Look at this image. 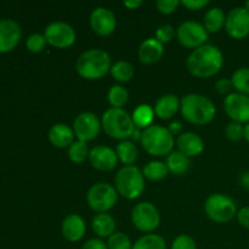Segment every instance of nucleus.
Returning a JSON list of instances; mask_svg holds the SVG:
<instances>
[{
    "label": "nucleus",
    "mask_w": 249,
    "mask_h": 249,
    "mask_svg": "<svg viewBox=\"0 0 249 249\" xmlns=\"http://www.w3.org/2000/svg\"><path fill=\"white\" fill-rule=\"evenodd\" d=\"M177 146L178 151L190 158L201 155L204 150V142L201 136L197 135L196 133H191V131L182 133L181 135L178 136Z\"/></svg>",
    "instance_id": "obj_19"
},
{
    "label": "nucleus",
    "mask_w": 249,
    "mask_h": 249,
    "mask_svg": "<svg viewBox=\"0 0 249 249\" xmlns=\"http://www.w3.org/2000/svg\"><path fill=\"white\" fill-rule=\"evenodd\" d=\"M243 133H245V125L243 124L237 123V122H231L226 125L225 134L226 138L230 141H233V142L241 141L243 139Z\"/></svg>",
    "instance_id": "obj_36"
},
{
    "label": "nucleus",
    "mask_w": 249,
    "mask_h": 249,
    "mask_svg": "<svg viewBox=\"0 0 249 249\" xmlns=\"http://www.w3.org/2000/svg\"><path fill=\"white\" fill-rule=\"evenodd\" d=\"M237 221L243 229L249 230V207H243L237 212Z\"/></svg>",
    "instance_id": "obj_42"
},
{
    "label": "nucleus",
    "mask_w": 249,
    "mask_h": 249,
    "mask_svg": "<svg viewBox=\"0 0 249 249\" xmlns=\"http://www.w3.org/2000/svg\"><path fill=\"white\" fill-rule=\"evenodd\" d=\"M109 72H111L112 78L114 80L119 83H126L131 80L135 71H134L133 65L128 62V61H117L116 63L112 65Z\"/></svg>",
    "instance_id": "obj_29"
},
{
    "label": "nucleus",
    "mask_w": 249,
    "mask_h": 249,
    "mask_svg": "<svg viewBox=\"0 0 249 249\" xmlns=\"http://www.w3.org/2000/svg\"><path fill=\"white\" fill-rule=\"evenodd\" d=\"M91 29L101 36H111L117 27V19L113 12L107 7H96L90 15Z\"/></svg>",
    "instance_id": "obj_15"
},
{
    "label": "nucleus",
    "mask_w": 249,
    "mask_h": 249,
    "mask_svg": "<svg viewBox=\"0 0 249 249\" xmlns=\"http://www.w3.org/2000/svg\"><path fill=\"white\" fill-rule=\"evenodd\" d=\"M101 126L109 138L121 141L130 139L135 129V124L130 114L123 108H113V107L108 108L104 113Z\"/></svg>",
    "instance_id": "obj_5"
},
{
    "label": "nucleus",
    "mask_w": 249,
    "mask_h": 249,
    "mask_svg": "<svg viewBox=\"0 0 249 249\" xmlns=\"http://www.w3.org/2000/svg\"><path fill=\"white\" fill-rule=\"evenodd\" d=\"M165 164L169 173H173L174 175H182L189 170L191 160L190 157L185 156L180 151H173L165 158Z\"/></svg>",
    "instance_id": "obj_25"
},
{
    "label": "nucleus",
    "mask_w": 249,
    "mask_h": 249,
    "mask_svg": "<svg viewBox=\"0 0 249 249\" xmlns=\"http://www.w3.org/2000/svg\"><path fill=\"white\" fill-rule=\"evenodd\" d=\"M101 128V122L92 112H82L73 122L74 136H77L79 141H84L87 143L97 138Z\"/></svg>",
    "instance_id": "obj_12"
},
{
    "label": "nucleus",
    "mask_w": 249,
    "mask_h": 249,
    "mask_svg": "<svg viewBox=\"0 0 249 249\" xmlns=\"http://www.w3.org/2000/svg\"><path fill=\"white\" fill-rule=\"evenodd\" d=\"M224 111L232 122L241 124L249 123V96L231 92L224 99Z\"/></svg>",
    "instance_id": "obj_14"
},
{
    "label": "nucleus",
    "mask_w": 249,
    "mask_h": 249,
    "mask_svg": "<svg viewBox=\"0 0 249 249\" xmlns=\"http://www.w3.org/2000/svg\"><path fill=\"white\" fill-rule=\"evenodd\" d=\"M82 249H108L106 242H104L100 238H90L83 245Z\"/></svg>",
    "instance_id": "obj_43"
},
{
    "label": "nucleus",
    "mask_w": 249,
    "mask_h": 249,
    "mask_svg": "<svg viewBox=\"0 0 249 249\" xmlns=\"http://www.w3.org/2000/svg\"><path fill=\"white\" fill-rule=\"evenodd\" d=\"M89 162L96 170L100 172H111L118 164V157L116 151L108 146L99 145L90 150Z\"/></svg>",
    "instance_id": "obj_16"
},
{
    "label": "nucleus",
    "mask_w": 249,
    "mask_h": 249,
    "mask_svg": "<svg viewBox=\"0 0 249 249\" xmlns=\"http://www.w3.org/2000/svg\"><path fill=\"white\" fill-rule=\"evenodd\" d=\"M153 109L158 118L164 119V121L173 118L180 109L179 97L173 94L163 95L156 101Z\"/></svg>",
    "instance_id": "obj_22"
},
{
    "label": "nucleus",
    "mask_w": 249,
    "mask_h": 249,
    "mask_svg": "<svg viewBox=\"0 0 249 249\" xmlns=\"http://www.w3.org/2000/svg\"><path fill=\"white\" fill-rule=\"evenodd\" d=\"M233 89V85L231 79L229 78H221L218 82L215 83V90L220 95H226L228 96L229 94H231V90Z\"/></svg>",
    "instance_id": "obj_40"
},
{
    "label": "nucleus",
    "mask_w": 249,
    "mask_h": 249,
    "mask_svg": "<svg viewBox=\"0 0 249 249\" xmlns=\"http://www.w3.org/2000/svg\"><path fill=\"white\" fill-rule=\"evenodd\" d=\"M180 112L195 125L209 124L216 114V107L209 97L201 94H187L180 100Z\"/></svg>",
    "instance_id": "obj_2"
},
{
    "label": "nucleus",
    "mask_w": 249,
    "mask_h": 249,
    "mask_svg": "<svg viewBox=\"0 0 249 249\" xmlns=\"http://www.w3.org/2000/svg\"><path fill=\"white\" fill-rule=\"evenodd\" d=\"M243 139L249 143V123L245 125V133H243Z\"/></svg>",
    "instance_id": "obj_48"
},
{
    "label": "nucleus",
    "mask_w": 249,
    "mask_h": 249,
    "mask_svg": "<svg viewBox=\"0 0 249 249\" xmlns=\"http://www.w3.org/2000/svg\"><path fill=\"white\" fill-rule=\"evenodd\" d=\"M131 221L139 231L147 235L160 226V211L151 202H140L131 211Z\"/></svg>",
    "instance_id": "obj_9"
},
{
    "label": "nucleus",
    "mask_w": 249,
    "mask_h": 249,
    "mask_svg": "<svg viewBox=\"0 0 249 249\" xmlns=\"http://www.w3.org/2000/svg\"><path fill=\"white\" fill-rule=\"evenodd\" d=\"M163 53H164L163 44L156 38H148L143 40L138 51L139 60L145 65L157 63L162 58Z\"/></svg>",
    "instance_id": "obj_20"
},
{
    "label": "nucleus",
    "mask_w": 249,
    "mask_h": 249,
    "mask_svg": "<svg viewBox=\"0 0 249 249\" xmlns=\"http://www.w3.org/2000/svg\"><path fill=\"white\" fill-rule=\"evenodd\" d=\"M143 178L150 181H160V180L165 179L169 174L167 164L160 160H152L148 162L147 164L143 167L142 169Z\"/></svg>",
    "instance_id": "obj_28"
},
{
    "label": "nucleus",
    "mask_w": 249,
    "mask_h": 249,
    "mask_svg": "<svg viewBox=\"0 0 249 249\" xmlns=\"http://www.w3.org/2000/svg\"><path fill=\"white\" fill-rule=\"evenodd\" d=\"M49 45L56 49H68L75 43L77 34L73 27L66 22H51L44 32Z\"/></svg>",
    "instance_id": "obj_11"
},
{
    "label": "nucleus",
    "mask_w": 249,
    "mask_h": 249,
    "mask_svg": "<svg viewBox=\"0 0 249 249\" xmlns=\"http://www.w3.org/2000/svg\"><path fill=\"white\" fill-rule=\"evenodd\" d=\"M175 34H177V32H175L174 27L172 24H163L156 32V39L162 44H165L169 43L174 38Z\"/></svg>",
    "instance_id": "obj_38"
},
{
    "label": "nucleus",
    "mask_w": 249,
    "mask_h": 249,
    "mask_svg": "<svg viewBox=\"0 0 249 249\" xmlns=\"http://www.w3.org/2000/svg\"><path fill=\"white\" fill-rule=\"evenodd\" d=\"M168 130L170 131V133L173 134V136L174 135H181L182 134V124L180 123L179 121H174L170 123L169 128H168Z\"/></svg>",
    "instance_id": "obj_44"
},
{
    "label": "nucleus",
    "mask_w": 249,
    "mask_h": 249,
    "mask_svg": "<svg viewBox=\"0 0 249 249\" xmlns=\"http://www.w3.org/2000/svg\"><path fill=\"white\" fill-rule=\"evenodd\" d=\"M124 6L129 10H138L139 7L142 5V1L141 0H126V1L123 2Z\"/></svg>",
    "instance_id": "obj_45"
},
{
    "label": "nucleus",
    "mask_w": 249,
    "mask_h": 249,
    "mask_svg": "<svg viewBox=\"0 0 249 249\" xmlns=\"http://www.w3.org/2000/svg\"><path fill=\"white\" fill-rule=\"evenodd\" d=\"M61 231H62V236L68 242L75 243L79 242L84 237L87 225L82 216H79L78 214H71L63 219Z\"/></svg>",
    "instance_id": "obj_18"
},
{
    "label": "nucleus",
    "mask_w": 249,
    "mask_h": 249,
    "mask_svg": "<svg viewBox=\"0 0 249 249\" xmlns=\"http://www.w3.org/2000/svg\"><path fill=\"white\" fill-rule=\"evenodd\" d=\"M118 201V192L116 187L107 182H97L89 189L87 202L90 208L96 213H107L116 206Z\"/></svg>",
    "instance_id": "obj_8"
},
{
    "label": "nucleus",
    "mask_w": 249,
    "mask_h": 249,
    "mask_svg": "<svg viewBox=\"0 0 249 249\" xmlns=\"http://www.w3.org/2000/svg\"><path fill=\"white\" fill-rule=\"evenodd\" d=\"M111 57L101 49H89L75 61L77 73L88 80L101 79L111 71Z\"/></svg>",
    "instance_id": "obj_3"
},
{
    "label": "nucleus",
    "mask_w": 249,
    "mask_h": 249,
    "mask_svg": "<svg viewBox=\"0 0 249 249\" xmlns=\"http://www.w3.org/2000/svg\"><path fill=\"white\" fill-rule=\"evenodd\" d=\"M181 4V1L179 0H158L156 2V6L157 10L163 15H170L174 11H177L178 6Z\"/></svg>",
    "instance_id": "obj_39"
},
{
    "label": "nucleus",
    "mask_w": 249,
    "mask_h": 249,
    "mask_svg": "<svg viewBox=\"0 0 249 249\" xmlns=\"http://www.w3.org/2000/svg\"><path fill=\"white\" fill-rule=\"evenodd\" d=\"M204 212L207 216L219 224H225L237 215V204L224 194H213L206 199Z\"/></svg>",
    "instance_id": "obj_7"
},
{
    "label": "nucleus",
    "mask_w": 249,
    "mask_h": 249,
    "mask_svg": "<svg viewBox=\"0 0 249 249\" xmlns=\"http://www.w3.org/2000/svg\"><path fill=\"white\" fill-rule=\"evenodd\" d=\"M133 249H167L165 240L157 233L143 235L133 245Z\"/></svg>",
    "instance_id": "obj_30"
},
{
    "label": "nucleus",
    "mask_w": 249,
    "mask_h": 249,
    "mask_svg": "<svg viewBox=\"0 0 249 249\" xmlns=\"http://www.w3.org/2000/svg\"><path fill=\"white\" fill-rule=\"evenodd\" d=\"M231 82L236 92L249 96V67L236 70L231 77Z\"/></svg>",
    "instance_id": "obj_32"
},
{
    "label": "nucleus",
    "mask_w": 249,
    "mask_h": 249,
    "mask_svg": "<svg viewBox=\"0 0 249 249\" xmlns=\"http://www.w3.org/2000/svg\"><path fill=\"white\" fill-rule=\"evenodd\" d=\"M226 16L223 10L218 6H213L206 12L203 18V26L208 33H218L225 27Z\"/></svg>",
    "instance_id": "obj_24"
},
{
    "label": "nucleus",
    "mask_w": 249,
    "mask_h": 249,
    "mask_svg": "<svg viewBox=\"0 0 249 249\" xmlns=\"http://www.w3.org/2000/svg\"><path fill=\"white\" fill-rule=\"evenodd\" d=\"M92 231L101 238H108L116 232V220L107 213L96 214L91 223Z\"/></svg>",
    "instance_id": "obj_23"
},
{
    "label": "nucleus",
    "mask_w": 249,
    "mask_h": 249,
    "mask_svg": "<svg viewBox=\"0 0 249 249\" xmlns=\"http://www.w3.org/2000/svg\"><path fill=\"white\" fill-rule=\"evenodd\" d=\"M172 249H198L197 243L191 236L180 235L173 241Z\"/></svg>",
    "instance_id": "obj_37"
},
{
    "label": "nucleus",
    "mask_w": 249,
    "mask_h": 249,
    "mask_svg": "<svg viewBox=\"0 0 249 249\" xmlns=\"http://www.w3.org/2000/svg\"><path fill=\"white\" fill-rule=\"evenodd\" d=\"M240 184L242 187L249 190V172H245L242 175H241Z\"/></svg>",
    "instance_id": "obj_46"
},
{
    "label": "nucleus",
    "mask_w": 249,
    "mask_h": 249,
    "mask_svg": "<svg viewBox=\"0 0 249 249\" xmlns=\"http://www.w3.org/2000/svg\"><path fill=\"white\" fill-rule=\"evenodd\" d=\"M89 153L90 150L88 147V143L84 141L77 140L68 147V157L73 163H77V164L89 160Z\"/></svg>",
    "instance_id": "obj_33"
},
{
    "label": "nucleus",
    "mask_w": 249,
    "mask_h": 249,
    "mask_svg": "<svg viewBox=\"0 0 249 249\" xmlns=\"http://www.w3.org/2000/svg\"><path fill=\"white\" fill-rule=\"evenodd\" d=\"M224 56L220 49L212 44H204L192 50L186 60L189 72L196 78H211L220 72Z\"/></svg>",
    "instance_id": "obj_1"
},
{
    "label": "nucleus",
    "mask_w": 249,
    "mask_h": 249,
    "mask_svg": "<svg viewBox=\"0 0 249 249\" xmlns=\"http://www.w3.org/2000/svg\"><path fill=\"white\" fill-rule=\"evenodd\" d=\"M116 153L118 160L125 165H133L138 160V147L135 142L130 140H124L117 145Z\"/></svg>",
    "instance_id": "obj_27"
},
{
    "label": "nucleus",
    "mask_w": 249,
    "mask_h": 249,
    "mask_svg": "<svg viewBox=\"0 0 249 249\" xmlns=\"http://www.w3.org/2000/svg\"><path fill=\"white\" fill-rule=\"evenodd\" d=\"M141 136H142V131H141V129L136 128L134 129L133 131V135H131L130 139H133V141H141Z\"/></svg>",
    "instance_id": "obj_47"
},
{
    "label": "nucleus",
    "mask_w": 249,
    "mask_h": 249,
    "mask_svg": "<svg viewBox=\"0 0 249 249\" xmlns=\"http://www.w3.org/2000/svg\"><path fill=\"white\" fill-rule=\"evenodd\" d=\"M209 4H211L209 0H184V1H181V5H184L189 10H194V11L204 9Z\"/></svg>",
    "instance_id": "obj_41"
},
{
    "label": "nucleus",
    "mask_w": 249,
    "mask_h": 249,
    "mask_svg": "<svg viewBox=\"0 0 249 249\" xmlns=\"http://www.w3.org/2000/svg\"><path fill=\"white\" fill-rule=\"evenodd\" d=\"M243 7H245V9L247 10V11L249 12V0H248V1L245 2V5H243Z\"/></svg>",
    "instance_id": "obj_49"
},
{
    "label": "nucleus",
    "mask_w": 249,
    "mask_h": 249,
    "mask_svg": "<svg viewBox=\"0 0 249 249\" xmlns=\"http://www.w3.org/2000/svg\"><path fill=\"white\" fill-rule=\"evenodd\" d=\"M49 141L57 148H67L74 142L73 128L63 123L53 124L48 134Z\"/></svg>",
    "instance_id": "obj_21"
},
{
    "label": "nucleus",
    "mask_w": 249,
    "mask_h": 249,
    "mask_svg": "<svg viewBox=\"0 0 249 249\" xmlns=\"http://www.w3.org/2000/svg\"><path fill=\"white\" fill-rule=\"evenodd\" d=\"M22 32L18 23L14 19H0V53L14 50L19 43Z\"/></svg>",
    "instance_id": "obj_17"
},
{
    "label": "nucleus",
    "mask_w": 249,
    "mask_h": 249,
    "mask_svg": "<svg viewBox=\"0 0 249 249\" xmlns=\"http://www.w3.org/2000/svg\"><path fill=\"white\" fill-rule=\"evenodd\" d=\"M106 245L108 249H133L130 238L123 232H114L113 235L109 236Z\"/></svg>",
    "instance_id": "obj_34"
},
{
    "label": "nucleus",
    "mask_w": 249,
    "mask_h": 249,
    "mask_svg": "<svg viewBox=\"0 0 249 249\" xmlns=\"http://www.w3.org/2000/svg\"><path fill=\"white\" fill-rule=\"evenodd\" d=\"M225 31L232 39L241 40L249 36V12L243 6L233 7L226 16Z\"/></svg>",
    "instance_id": "obj_13"
},
{
    "label": "nucleus",
    "mask_w": 249,
    "mask_h": 249,
    "mask_svg": "<svg viewBox=\"0 0 249 249\" xmlns=\"http://www.w3.org/2000/svg\"><path fill=\"white\" fill-rule=\"evenodd\" d=\"M107 100L113 108H123L129 100V91L123 85H113L107 92Z\"/></svg>",
    "instance_id": "obj_31"
},
{
    "label": "nucleus",
    "mask_w": 249,
    "mask_h": 249,
    "mask_svg": "<svg viewBox=\"0 0 249 249\" xmlns=\"http://www.w3.org/2000/svg\"><path fill=\"white\" fill-rule=\"evenodd\" d=\"M155 109L153 107H151L150 105H139L135 109H134L133 114H131V118H133L134 124H135L136 128L143 129L152 125L153 119H155Z\"/></svg>",
    "instance_id": "obj_26"
},
{
    "label": "nucleus",
    "mask_w": 249,
    "mask_h": 249,
    "mask_svg": "<svg viewBox=\"0 0 249 249\" xmlns=\"http://www.w3.org/2000/svg\"><path fill=\"white\" fill-rule=\"evenodd\" d=\"M114 185L118 195L126 199H135L145 190V178L135 165H124L114 177Z\"/></svg>",
    "instance_id": "obj_6"
},
{
    "label": "nucleus",
    "mask_w": 249,
    "mask_h": 249,
    "mask_svg": "<svg viewBox=\"0 0 249 249\" xmlns=\"http://www.w3.org/2000/svg\"><path fill=\"white\" fill-rule=\"evenodd\" d=\"M208 32L203 23L196 21H185L178 27L177 38L182 46L187 49H198L208 40Z\"/></svg>",
    "instance_id": "obj_10"
},
{
    "label": "nucleus",
    "mask_w": 249,
    "mask_h": 249,
    "mask_svg": "<svg viewBox=\"0 0 249 249\" xmlns=\"http://www.w3.org/2000/svg\"><path fill=\"white\" fill-rule=\"evenodd\" d=\"M141 146L143 150L155 157H167L174 151V136L162 125L152 124L142 131Z\"/></svg>",
    "instance_id": "obj_4"
},
{
    "label": "nucleus",
    "mask_w": 249,
    "mask_h": 249,
    "mask_svg": "<svg viewBox=\"0 0 249 249\" xmlns=\"http://www.w3.org/2000/svg\"><path fill=\"white\" fill-rule=\"evenodd\" d=\"M48 44L45 36L40 33H34L27 38L26 46L31 53H40L44 50L45 45Z\"/></svg>",
    "instance_id": "obj_35"
}]
</instances>
